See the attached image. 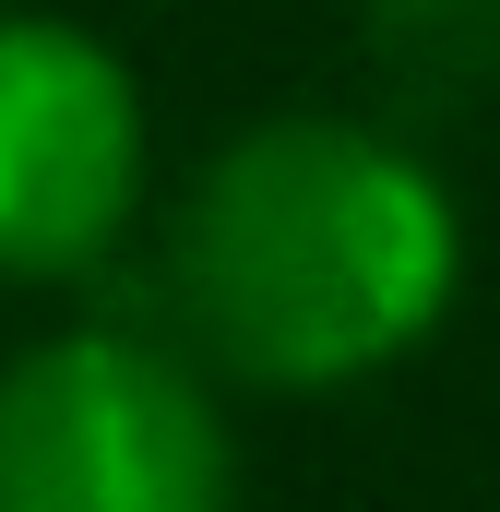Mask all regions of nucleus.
Listing matches in <instances>:
<instances>
[{
  "instance_id": "obj_4",
  "label": "nucleus",
  "mask_w": 500,
  "mask_h": 512,
  "mask_svg": "<svg viewBox=\"0 0 500 512\" xmlns=\"http://www.w3.org/2000/svg\"><path fill=\"white\" fill-rule=\"evenodd\" d=\"M358 60L405 131H453L500 96V0H358Z\"/></svg>"
},
{
  "instance_id": "obj_1",
  "label": "nucleus",
  "mask_w": 500,
  "mask_h": 512,
  "mask_svg": "<svg viewBox=\"0 0 500 512\" xmlns=\"http://www.w3.org/2000/svg\"><path fill=\"white\" fill-rule=\"evenodd\" d=\"M167 286L215 370L262 393H334L441 334L465 286V215L393 120L286 108L191 179Z\"/></svg>"
},
{
  "instance_id": "obj_3",
  "label": "nucleus",
  "mask_w": 500,
  "mask_h": 512,
  "mask_svg": "<svg viewBox=\"0 0 500 512\" xmlns=\"http://www.w3.org/2000/svg\"><path fill=\"white\" fill-rule=\"evenodd\" d=\"M143 191V96L108 36L60 12H0V274H96Z\"/></svg>"
},
{
  "instance_id": "obj_2",
  "label": "nucleus",
  "mask_w": 500,
  "mask_h": 512,
  "mask_svg": "<svg viewBox=\"0 0 500 512\" xmlns=\"http://www.w3.org/2000/svg\"><path fill=\"white\" fill-rule=\"evenodd\" d=\"M239 453L191 358L72 322L0 370V512H227Z\"/></svg>"
}]
</instances>
